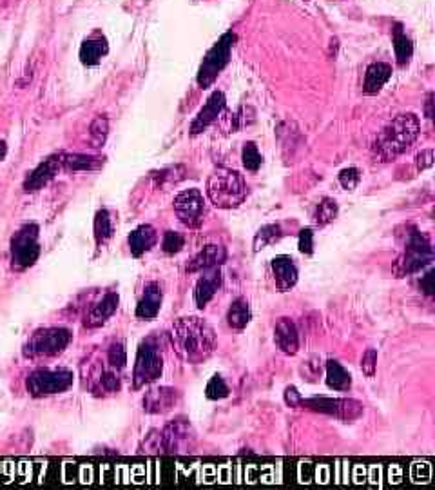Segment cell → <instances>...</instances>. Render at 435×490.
<instances>
[{"mask_svg":"<svg viewBox=\"0 0 435 490\" xmlns=\"http://www.w3.org/2000/svg\"><path fill=\"white\" fill-rule=\"evenodd\" d=\"M169 338L178 358L189 365L207 361L216 350L217 344L214 328L198 316H187L174 322Z\"/></svg>","mask_w":435,"mask_h":490,"instance_id":"1","label":"cell"},{"mask_svg":"<svg viewBox=\"0 0 435 490\" xmlns=\"http://www.w3.org/2000/svg\"><path fill=\"white\" fill-rule=\"evenodd\" d=\"M421 131L419 118L414 113L399 115L377 135L372 153L377 162H390L408 149L417 140Z\"/></svg>","mask_w":435,"mask_h":490,"instance_id":"2","label":"cell"},{"mask_svg":"<svg viewBox=\"0 0 435 490\" xmlns=\"http://www.w3.org/2000/svg\"><path fill=\"white\" fill-rule=\"evenodd\" d=\"M209 200L220 209H234L247 198V183L238 171L217 169L207 180Z\"/></svg>","mask_w":435,"mask_h":490,"instance_id":"3","label":"cell"},{"mask_svg":"<svg viewBox=\"0 0 435 490\" xmlns=\"http://www.w3.org/2000/svg\"><path fill=\"white\" fill-rule=\"evenodd\" d=\"M432 260H434V249H432L428 236L419 233V231H412L408 234V240H406L405 251L395 262L394 273L397 278L419 273L421 269L426 267Z\"/></svg>","mask_w":435,"mask_h":490,"instance_id":"4","label":"cell"},{"mask_svg":"<svg viewBox=\"0 0 435 490\" xmlns=\"http://www.w3.org/2000/svg\"><path fill=\"white\" fill-rule=\"evenodd\" d=\"M73 334L69 328L49 327L36 331L25 344L24 354L27 358H51L62 354L71 344Z\"/></svg>","mask_w":435,"mask_h":490,"instance_id":"5","label":"cell"},{"mask_svg":"<svg viewBox=\"0 0 435 490\" xmlns=\"http://www.w3.org/2000/svg\"><path fill=\"white\" fill-rule=\"evenodd\" d=\"M75 376L67 369H38L27 376V392L35 398L62 394L71 389Z\"/></svg>","mask_w":435,"mask_h":490,"instance_id":"6","label":"cell"},{"mask_svg":"<svg viewBox=\"0 0 435 490\" xmlns=\"http://www.w3.org/2000/svg\"><path fill=\"white\" fill-rule=\"evenodd\" d=\"M40 256V243H38V225L36 223H25L19 229L11 240V262L13 267L19 271L35 265Z\"/></svg>","mask_w":435,"mask_h":490,"instance_id":"7","label":"cell"},{"mask_svg":"<svg viewBox=\"0 0 435 490\" xmlns=\"http://www.w3.org/2000/svg\"><path fill=\"white\" fill-rule=\"evenodd\" d=\"M163 372L162 353L152 342H143L137 350L134 369H132V385L134 389H142L145 385L154 383Z\"/></svg>","mask_w":435,"mask_h":490,"instance_id":"8","label":"cell"},{"mask_svg":"<svg viewBox=\"0 0 435 490\" xmlns=\"http://www.w3.org/2000/svg\"><path fill=\"white\" fill-rule=\"evenodd\" d=\"M299 407L316 410V412H321V414L334 416V418L343 421H354L363 416V403H360L357 399L314 396V398L310 399H301Z\"/></svg>","mask_w":435,"mask_h":490,"instance_id":"9","label":"cell"},{"mask_svg":"<svg viewBox=\"0 0 435 490\" xmlns=\"http://www.w3.org/2000/svg\"><path fill=\"white\" fill-rule=\"evenodd\" d=\"M160 438H162V452L167 454H191L196 447V432L185 418L171 421L160 432Z\"/></svg>","mask_w":435,"mask_h":490,"instance_id":"10","label":"cell"},{"mask_svg":"<svg viewBox=\"0 0 435 490\" xmlns=\"http://www.w3.org/2000/svg\"><path fill=\"white\" fill-rule=\"evenodd\" d=\"M236 36L233 33H225V35L217 41V44H214V47L209 51L203 64L200 67L198 73V84L202 87H209L216 80V76L222 73V69L228 64L231 58V47H233Z\"/></svg>","mask_w":435,"mask_h":490,"instance_id":"11","label":"cell"},{"mask_svg":"<svg viewBox=\"0 0 435 490\" xmlns=\"http://www.w3.org/2000/svg\"><path fill=\"white\" fill-rule=\"evenodd\" d=\"M174 211L180 222L187 227H198L203 222L205 214V200L200 189H187L174 198Z\"/></svg>","mask_w":435,"mask_h":490,"instance_id":"12","label":"cell"},{"mask_svg":"<svg viewBox=\"0 0 435 490\" xmlns=\"http://www.w3.org/2000/svg\"><path fill=\"white\" fill-rule=\"evenodd\" d=\"M180 401V392L172 387H154L143 396V410L149 414H165L171 412Z\"/></svg>","mask_w":435,"mask_h":490,"instance_id":"13","label":"cell"},{"mask_svg":"<svg viewBox=\"0 0 435 490\" xmlns=\"http://www.w3.org/2000/svg\"><path fill=\"white\" fill-rule=\"evenodd\" d=\"M222 273L217 267L203 271V276H200L196 287H194V304L198 309H203L216 296V293L222 287Z\"/></svg>","mask_w":435,"mask_h":490,"instance_id":"14","label":"cell"},{"mask_svg":"<svg viewBox=\"0 0 435 490\" xmlns=\"http://www.w3.org/2000/svg\"><path fill=\"white\" fill-rule=\"evenodd\" d=\"M60 167H62V157H51L47 158V160H44L40 166L30 172V177L25 178L24 191L33 192L42 189L44 186H47V183L58 175Z\"/></svg>","mask_w":435,"mask_h":490,"instance_id":"15","label":"cell"},{"mask_svg":"<svg viewBox=\"0 0 435 490\" xmlns=\"http://www.w3.org/2000/svg\"><path fill=\"white\" fill-rule=\"evenodd\" d=\"M270 267H272L274 280H276V287H278V291H281V293H287V291H290V289L298 283V267H296L292 258L287 256V254L274 258Z\"/></svg>","mask_w":435,"mask_h":490,"instance_id":"16","label":"cell"},{"mask_svg":"<svg viewBox=\"0 0 435 490\" xmlns=\"http://www.w3.org/2000/svg\"><path fill=\"white\" fill-rule=\"evenodd\" d=\"M227 260V251L223 245H205V247L196 254V256L189 262L187 271L189 273H200V271H207V269L220 267L222 263H225Z\"/></svg>","mask_w":435,"mask_h":490,"instance_id":"17","label":"cell"},{"mask_svg":"<svg viewBox=\"0 0 435 490\" xmlns=\"http://www.w3.org/2000/svg\"><path fill=\"white\" fill-rule=\"evenodd\" d=\"M225 102L227 100H225V95H223L222 91H214L213 95L209 96L207 104L203 106L202 111L198 113V117L194 118L193 126H191V133H193V135H200L202 131H205V129L220 117V113H222L223 107H225Z\"/></svg>","mask_w":435,"mask_h":490,"instance_id":"18","label":"cell"},{"mask_svg":"<svg viewBox=\"0 0 435 490\" xmlns=\"http://www.w3.org/2000/svg\"><path fill=\"white\" fill-rule=\"evenodd\" d=\"M274 342L287 356H296L299 350L298 328L290 318H281L274 328Z\"/></svg>","mask_w":435,"mask_h":490,"instance_id":"19","label":"cell"},{"mask_svg":"<svg viewBox=\"0 0 435 490\" xmlns=\"http://www.w3.org/2000/svg\"><path fill=\"white\" fill-rule=\"evenodd\" d=\"M163 293L160 283L152 282L143 289L142 300L137 305V318L140 320H154L162 309Z\"/></svg>","mask_w":435,"mask_h":490,"instance_id":"20","label":"cell"},{"mask_svg":"<svg viewBox=\"0 0 435 490\" xmlns=\"http://www.w3.org/2000/svg\"><path fill=\"white\" fill-rule=\"evenodd\" d=\"M118 304H120V296L118 293H107L100 302L93 305L89 314L86 316V325L87 327H100L111 318L113 314L117 313Z\"/></svg>","mask_w":435,"mask_h":490,"instance_id":"21","label":"cell"},{"mask_svg":"<svg viewBox=\"0 0 435 490\" xmlns=\"http://www.w3.org/2000/svg\"><path fill=\"white\" fill-rule=\"evenodd\" d=\"M129 251L134 258H140L142 254H145L147 251H151L158 242V233L156 229L149 225V223H143L140 227H137L129 234Z\"/></svg>","mask_w":435,"mask_h":490,"instance_id":"22","label":"cell"},{"mask_svg":"<svg viewBox=\"0 0 435 490\" xmlns=\"http://www.w3.org/2000/svg\"><path fill=\"white\" fill-rule=\"evenodd\" d=\"M392 76V67L385 62H375L372 66L366 69V75H364V93L366 95H375L383 89L386 82L390 80Z\"/></svg>","mask_w":435,"mask_h":490,"instance_id":"23","label":"cell"},{"mask_svg":"<svg viewBox=\"0 0 435 490\" xmlns=\"http://www.w3.org/2000/svg\"><path fill=\"white\" fill-rule=\"evenodd\" d=\"M327 385L334 390H349L352 387V376L336 359L327 361Z\"/></svg>","mask_w":435,"mask_h":490,"instance_id":"24","label":"cell"},{"mask_svg":"<svg viewBox=\"0 0 435 490\" xmlns=\"http://www.w3.org/2000/svg\"><path fill=\"white\" fill-rule=\"evenodd\" d=\"M250 320H252V313H250V305H248L247 300H234L231 307H228L227 324L233 328H236V331H242V328H245L250 324Z\"/></svg>","mask_w":435,"mask_h":490,"instance_id":"25","label":"cell"},{"mask_svg":"<svg viewBox=\"0 0 435 490\" xmlns=\"http://www.w3.org/2000/svg\"><path fill=\"white\" fill-rule=\"evenodd\" d=\"M115 234V222H113L111 212L107 209H100L95 216V240L98 245H104Z\"/></svg>","mask_w":435,"mask_h":490,"instance_id":"26","label":"cell"},{"mask_svg":"<svg viewBox=\"0 0 435 490\" xmlns=\"http://www.w3.org/2000/svg\"><path fill=\"white\" fill-rule=\"evenodd\" d=\"M106 53L107 44L104 41H86L80 47V60L86 66H97Z\"/></svg>","mask_w":435,"mask_h":490,"instance_id":"27","label":"cell"},{"mask_svg":"<svg viewBox=\"0 0 435 490\" xmlns=\"http://www.w3.org/2000/svg\"><path fill=\"white\" fill-rule=\"evenodd\" d=\"M104 164V160L98 157H87V155H62V166L73 171H89L98 169Z\"/></svg>","mask_w":435,"mask_h":490,"instance_id":"28","label":"cell"},{"mask_svg":"<svg viewBox=\"0 0 435 490\" xmlns=\"http://www.w3.org/2000/svg\"><path fill=\"white\" fill-rule=\"evenodd\" d=\"M281 236H283V233H281V227H279L278 223H268V225L259 229L256 236H254V253H258V251L265 249L267 245H272Z\"/></svg>","mask_w":435,"mask_h":490,"instance_id":"29","label":"cell"},{"mask_svg":"<svg viewBox=\"0 0 435 490\" xmlns=\"http://www.w3.org/2000/svg\"><path fill=\"white\" fill-rule=\"evenodd\" d=\"M394 49H395V58L399 62L401 66H406L412 58V53H414V46H412V41L408 36L401 31V27L397 25L394 35Z\"/></svg>","mask_w":435,"mask_h":490,"instance_id":"30","label":"cell"},{"mask_svg":"<svg viewBox=\"0 0 435 490\" xmlns=\"http://www.w3.org/2000/svg\"><path fill=\"white\" fill-rule=\"evenodd\" d=\"M336 216H338V203H336V200L323 198L318 203V208H316L314 222L318 223L319 227H323V225H329L330 222H334Z\"/></svg>","mask_w":435,"mask_h":490,"instance_id":"31","label":"cell"},{"mask_svg":"<svg viewBox=\"0 0 435 490\" xmlns=\"http://www.w3.org/2000/svg\"><path fill=\"white\" fill-rule=\"evenodd\" d=\"M228 394H231V390H228V385L225 383V379H223L220 374H214L213 378L209 379L207 387H205V396H207V399L217 401V399L227 398Z\"/></svg>","mask_w":435,"mask_h":490,"instance_id":"32","label":"cell"},{"mask_svg":"<svg viewBox=\"0 0 435 490\" xmlns=\"http://www.w3.org/2000/svg\"><path fill=\"white\" fill-rule=\"evenodd\" d=\"M242 160H243V166H245V169H247V171L256 172L259 167H261L263 158H261V155H259L258 147H256V144H254V142H247V144H245V147H243V153H242Z\"/></svg>","mask_w":435,"mask_h":490,"instance_id":"33","label":"cell"},{"mask_svg":"<svg viewBox=\"0 0 435 490\" xmlns=\"http://www.w3.org/2000/svg\"><path fill=\"white\" fill-rule=\"evenodd\" d=\"M89 133H91L93 146L95 147L104 146V142H106L107 138V133H109V122H107V118L106 117L95 118L91 127H89Z\"/></svg>","mask_w":435,"mask_h":490,"instance_id":"34","label":"cell"},{"mask_svg":"<svg viewBox=\"0 0 435 490\" xmlns=\"http://www.w3.org/2000/svg\"><path fill=\"white\" fill-rule=\"evenodd\" d=\"M107 361H109V365H111L113 369H124L127 364V353H126V347H124V344H113L111 347H109V350H107Z\"/></svg>","mask_w":435,"mask_h":490,"instance_id":"35","label":"cell"},{"mask_svg":"<svg viewBox=\"0 0 435 490\" xmlns=\"http://www.w3.org/2000/svg\"><path fill=\"white\" fill-rule=\"evenodd\" d=\"M183 245H185V238H183L180 233H176V231H167V233L163 234L162 249L167 254L180 253V251L183 249Z\"/></svg>","mask_w":435,"mask_h":490,"instance_id":"36","label":"cell"},{"mask_svg":"<svg viewBox=\"0 0 435 490\" xmlns=\"http://www.w3.org/2000/svg\"><path fill=\"white\" fill-rule=\"evenodd\" d=\"M98 383H100L104 392H118L120 390V376H118L117 369L102 370Z\"/></svg>","mask_w":435,"mask_h":490,"instance_id":"37","label":"cell"},{"mask_svg":"<svg viewBox=\"0 0 435 490\" xmlns=\"http://www.w3.org/2000/svg\"><path fill=\"white\" fill-rule=\"evenodd\" d=\"M360 180L361 172L360 169H355V167H346V169L339 172V183H341L346 191H354L357 183H360Z\"/></svg>","mask_w":435,"mask_h":490,"instance_id":"38","label":"cell"},{"mask_svg":"<svg viewBox=\"0 0 435 490\" xmlns=\"http://www.w3.org/2000/svg\"><path fill=\"white\" fill-rule=\"evenodd\" d=\"M298 247L303 254L314 253V231L312 229H301L299 231Z\"/></svg>","mask_w":435,"mask_h":490,"instance_id":"39","label":"cell"},{"mask_svg":"<svg viewBox=\"0 0 435 490\" xmlns=\"http://www.w3.org/2000/svg\"><path fill=\"white\" fill-rule=\"evenodd\" d=\"M361 369L363 372L372 378L375 374V369H377V350L375 349H368L363 354V359H361Z\"/></svg>","mask_w":435,"mask_h":490,"instance_id":"40","label":"cell"},{"mask_svg":"<svg viewBox=\"0 0 435 490\" xmlns=\"http://www.w3.org/2000/svg\"><path fill=\"white\" fill-rule=\"evenodd\" d=\"M142 452H147V454H158L162 452V438H160V432H151L147 436L145 443H143Z\"/></svg>","mask_w":435,"mask_h":490,"instance_id":"41","label":"cell"},{"mask_svg":"<svg viewBox=\"0 0 435 490\" xmlns=\"http://www.w3.org/2000/svg\"><path fill=\"white\" fill-rule=\"evenodd\" d=\"M415 166H417L419 171H425V169L434 166V151H432V149L421 151L419 155H417V158H415Z\"/></svg>","mask_w":435,"mask_h":490,"instance_id":"42","label":"cell"},{"mask_svg":"<svg viewBox=\"0 0 435 490\" xmlns=\"http://www.w3.org/2000/svg\"><path fill=\"white\" fill-rule=\"evenodd\" d=\"M301 399H303V396L299 394L296 387H287V390H285V403L296 409L301 403Z\"/></svg>","mask_w":435,"mask_h":490,"instance_id":"43","label":"cell"},{"mask_svg":"<svg viewBox=\"0 0 435 490\" xmlns=\"http://www.w3.org/2000/svg\"><path fill=\"white\" fill-rule=\"evenodd\" d=\"M421 289L425 291V294H428V296H432L434 294V271H430V273L426 274L425 278L421 280Z\"/></svg>","mask_w":435,"mask_h":490,"instance_id":"44","label":"cell"},{"mask_svg":"<svg viewBox=\"0 0 435 490\" xmlns=\"http://www.w3.org/2000/svg\"><path fill=\"white\" fill-rule=\"evenodd\" d=\"M432 106H434V95H428V100H426V117L428 118H434V109H432Z\"/></svg>","mask_w":435,"mask_h":490,"instance_id":"45","label":"cell"},{"mask_svg":"<svg viewBox=\"0 0 435 490\" xmlns=\"http://www.w3.org/2000/svg\"><path fill=\"white\" fill-rule=\"evenodd\" d=\"M5 155H8V147H5V142L0 140V162L4 160Z\"/></svg>","mask_w":435,"mask_h":490,"instance_id":"46","label":"cell"}]
</instances>
